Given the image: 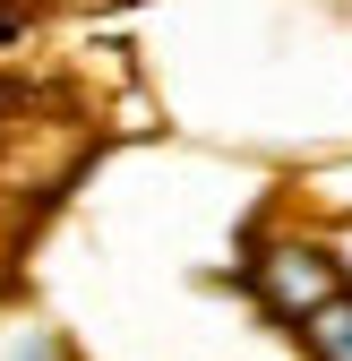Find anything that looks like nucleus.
<instances>
[{
	"instance_id": "obj_2",
	"label": "nucleus",
	"mask_w": 352,
	"mask_h": 361,
	"mask_svg": "<svg viewBox=\"0 0 352 361\" xmlns=\"http://www.w3.org/2000/svg\"><path fill=\"white\" fill-rule=\"evenodd\" d=\"M301 344H310V361H352V284L301 319Z\"/></svg>"
},
{
	"instance_id": "obj_3",
	"label": "nucleus",
	"mask_w": 352,
	"mask_h": 361,
	"mask_svg": "<svg viewBox=\"0 0 352 361\" xmlns=\"http://www.w3.org/2000/svg\"><path fill=\"white\" fill-rule=\"evenodd\" d=\"M301 207H310V215H352V155L344 164H310V172H301Z\"/></svg>"
},
{
	"instance_id": "obj_6",
	"label": "nucleus",
	"mask_w": 352,
	"mask_h": 361,
	"mask_svg": "<svg viewBox=\"0 0 352 361\" xmlns=\"http://www.w3.org/2000/svg\"><path fill=\"white\" fill-rule=\"evenodd\" d=\"M18 104H26V86H18V78H0V121H9Z\"/></svg>"
},
{
	"instance_id": "obj_4",
	"label": "nucleus",
	"mask_w": 352,
	"mask_h": 361,
	"mask_svg": "<svg viewBox=\"0 0 352 361\" xmlns=\"http://www.w3.org/2000/svg\"><path fill=\"white\" fill-rule=\"evenodd\" d=\"M9 361H61V344H52V336H43V327H26V336L9 344Z\"/></svg>"
},
{
	"instance_id": "obj_1",
	"label": "nucleus",
	"mask_w": 352,
	"mask_h": 361,
	"mask_svg": "<svg viewBox=\"0 0 352 361\" xmlns=\"http://www.w3.org/2000/svg\"><path fill=\"white\" fill-rule=\"evenodd\" d=\"M249 284H258V301H267V319L301 327V319H310V310H327L352 276H344V258H335L327 241H310V233H275V241L249 250Z\"/></svg>"
},
{
	"instance_id": "obj_5",
	"label": "nucleus",
	"mask_w": 352,
	"mask_h": 361,
	"mask_svg": "<svg viewBox=\"0 0 352 361\" xmlns=\"http://www.w3.org/2000/svg\"><path fill=\"white\" fill-rule=\"evenodd\" d=\"M26 35V9H18V0H0V43H18Z\"/></svg>"
}]
</instances>
